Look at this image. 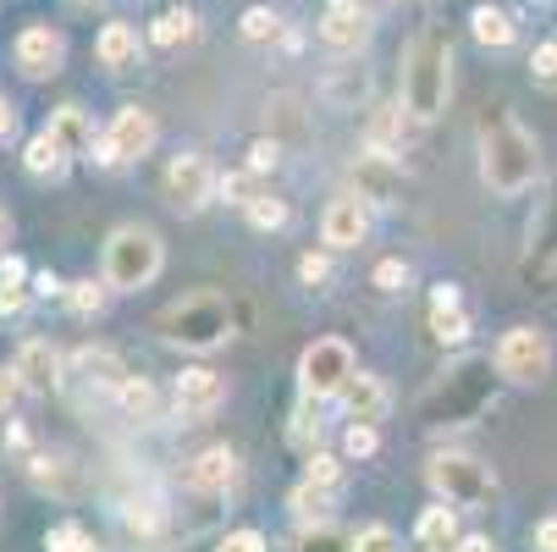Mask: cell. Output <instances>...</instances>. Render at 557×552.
Masks as SVG:
<instances>
[{
  "label": "cell",
  "instance_id": "1",
  "mask_svg": "<svg viewBox=\"0 0 557 552\" xmlns=\"http://www.w3.org/2000/svg\"><path fill=\"white\" fill-rule=\"evenodd\" d=\"M474 138H481V177H486L492 194L513 199V194H524V188L535 183V172H541V149H535L530 127H524L513 111H503V106L486 111L481 127H474Z\"/></svg>",
  "mask_w": 557,
  "mask_h": 552
},
{
  "label": "cell",
  "instance_id": "2",
  "mask_svg": "<svg viewBox=\"0 0 557 552\" xmlns=\"http://www.w3.org/2000/svg\"><path fill=\"white\" fill-rule=\"evenodd\" d=\"M447 95H453V45L442 28H425L404 56V111L414 122H431L447 111Z\"/></svg>",
  "mask_w": 557,
  "mask_h": 552
},
{
  "label": "cell",
  "instance_id": "3",
  "mask_svg": "<svg viewBox=\"0 0 557 552\" xmlns=\"http://www.w3.org/2000/svg\"><path fill=\"white\" fill-rule=\"evenodd\" d=\"M154 332H161L166 343H177V348L210 354V348H221L232 338V304L221 293H194V298L154 315Z\"/></svg>",
  "mask_w": 557,
  "mask_h": 552
},
{
  "label": "cell",
  "instance_id": "4",
  "mask_svg": "<svg viewBox=\"0 0 557 552\" xmlns=\"http://www.w3.org/2000/svg\"><path fill=\"white\" fill-rule=\"evenodd\" d=\"M161 232H149V226H116L111 232V244H106V287L111 293H138L149 287L154 277H161Z\"/></svg>",
  "mask_w": 557,
  "mask_h": 552
},
{
  "label": "cell",
  "instance_id": "5",
  "mask_svg": "<svg viewBox=\"0 0 557 552\" xmlns=\"http://www.w3.org/2000/svg\"><path fill=\"white\" fill-rule=\"evenodd\" d=\"M492 404V359H463L458 370H447V381L425 398V420L436 426H469Z\"/></svg>",
  "mask_w": 557,
  "mask_h": 552
},
{
  "label": "cell",
  "instance_id": "6",
  "mask_svg": "<svg viewBox=\"0 0 557 552\" xmlns=\"http://www.w3.org/2000/svg\"><path fill=\"white\" fill-rule=\"evenodd\" d=\"M425 476H431L436 498L453 503V508H486L497 498V476L481 458H469V453H436Z\"/></svg>",
  "mask_w": 557,
  "mask_h": 552
},
{
  "label": "cell",
  "instance_id": "7",
  "mask_svg": "<svg viewBox=\"0 0 557 552\" xmlns=\"http://www.w3.org/2000/svg\"><path fill=\"white\" fill-rule=\"evenodd\" d=\"M497 376L513 381V387H535L552 376V338L541 327H513L503 343H497Z\"/></svg>",
  "mask_w": 557,
  "mask_h": 552
},
{
  "label": "cell",
  "instance_id": "8",
  "mask_svg": "<svg viewBox=\"0 0 557 552\" xmlns=\"http://www.w3.org/2000/svg\"><path fill=\"white\" fill-rule=\"evenodd\" d=\"M354 376V348L343 338H321L309 343L298 359V381H304V398H337Z\"/></svg>",
  "mask_w": 557,
  "mask_h": 552
},
{
  "label": "cell",
  "instance_id": "9",
  "mask_svg": "<svg viewBox=\"0 0 557 552\" xmlns=\"http://www.w3.org/2000/svg\"><path fill=\"white\" fill-rule=\"evenodd\" d=\"M154 138H161V127H154V116L144 106H122L100 138V161L106 167H122V161H138V155L154 149Z\"/></svg>",
  "mask_w": 557,
  "mask_h": 552
},
{
  "label": "cell",
  "instance_id": "10",
  "mask_svg": "<svg viewBox=\"0 0 557 552\" xmlns=\"http://www.w3.org/2000/svg\"><path fill=\"white\" fill-rule=\"evenodd\" d=\"M519 277H524L530 287H546V282L557 277V183H552V194L541 199V210H535V221H530V249H524Z\"/></svg>",
  "mask_w": 557,
  "mask_h": 552
},
{
  "label": "cell",
  "instance_id": "11",
  "mask_svg": "<svg viewBox=\"0 0 557 552\" xmlns=\"http://www.w3.org/2000/svg\"><path fill=\"white\" fill-rule=\"evenodd\" d=\"M210 194H215V172H210L205 155H199V149L172 155V167H166V199H172L177 210H205Z\"/></svg>",
  "mask_w": 557,
  "mask_h": 552
},
{
  "label": "cell",
  "instance_id": "12",
  "mask_svg": "<svg viewBox=\"0 0 557 552\" xmlns=\"http://www.w3.org/2000/svg\"><path fill=\"white\" fill-rule=\"evenodd\" d=\"M12 56H17L23 77H55V72H61V61H66V39H61L50 23H34V28H23V34H17Z\"/></svg>",
  "mask_w": 557,
  "mask_h": 552
},
{
  "label": "cell",
  "instance_id": "13",
  "mask_svg": "<svg viewBox=\"0 0 557 552\" xmlns=\"http://www.w3.org/2000/svg\"><path fill=\"white\" fill-rule=\"evenodd\" d=\"M172 398H177V409H183L188 420H205V415H215V409L226 404V376H215L210 365H194V370L177 376Z\"/></svg>",
  "mask_w": 557,
  "mask_h": 552
},
{
  "label": "cell",
  "instance_id": "14",
  "mask_svg": "<svg viewBox=\"0 0 557 552\" xmlns=\"http://www.w3.org/2000/svg\"><path fill=\"white\" fill-rule=\"evenodd\" d=\"M12 370H17L23 392H55V387H61V376H66V359H61L45 338H34V343H23V348H17Z\"/></svg>",
  "mask_w": 557,
  "mask_h": 552
},
{
  "label": "cell",
  "instance_id": "15",
  "mask_svg": "<svg viewBox=\"0 0 557 552\" xmlns=\"http://www.w3.org/2000/svg\"><path fill=\"white\" fill-rule=\"evenodd\" d=\"M321 232H326V244H332V249H354V244H364V232H370V205H364L359 194L332 199L326 216H321Z\"/></svg>",
  "mask_w": 557,
  "mask_h": 552
},
{
  "label": "cell",
  "instance_id": "16",
  "mask_svg": "<svg viewBox=\"0 0 557 552\" xmlns=\"http://www.w3.org/2000/svg\"><path fill=\"white\" fill-rule=\"evenodd\" d=\"M425 327H431V338L442 343V348H458L463 338H469V309H463V298H458V287H436L431 293V304H425Z\"/></svg>",
  "mask_w": 557,
  "mask_h": 552
},
{
  "label": "cell",
  "instance_id": "17",
  "mask_svg": "<svg viewBox=\"0 0 557 552\" xmlns=\"http://www.w3.org/2000/svg\"><path fill=\"white\" fill-rule=\"evenodd\" d=\"M321 39L332 45V50H359L364 39H370V17H364V0H332L326 7V17H321Z\"/></svg>",
  "mask_w": 557,
  "mask_h": 552
},
{
  "label": "cell",
  "instance_id": "18",
  "mask_svg": "<svg viewBox=\"0 0 557 552\" xmlns=\"http://www.w3.org/2000/svg\"><path fill=\"white\" fill-rule=\"evenodd\" d=\"M337 404H343V415L348 420H359V426H375L381 415H386V404H392V392H386V381L381 376H348V387L337 392Z\"/></svg>",
  "mask_w": 557,
  "mask_h": 552
},
{
  "label": "cell",
  "instance_id": "19",
  "mask_svg": "<svg viewBox=\"0 0 557 552\" xmlns=\"http://www.w3.org/2000/svg\"><path fill=\"white\" fill-rule=\"evenodd\" d=\"M183 481H188L194 492H226V487L237 481V453H232V447H205V453L183 469Z\"/></svg>",
  "mask_w": 557,
  "mask_h": 552
},
{
  "label": "cell",
  "instance_id": "20",
  "mask_svg": "<svg viewBox=\"0 0 557 552\" xmlns=\"http://www.w3.org/2000/svg\"><path fill=\"white\" fill-rule=\"evenodd\" d=\"M66 376H77L84 387H122L127 381V370H122V359L111 348H77L66 359Z\"/></svg>",
  "mask_w": 557,
  "mask_h": 552
},
{
  "label": "cell",
  "instance_id": "21",
  "mask_svg": "<svg viewBox=\"0 0 557 552\" xmlns=\"http://www.w3.org/2000/svg\"><path fill=\"white\" fill-rule=\"evenodd\" d=\"M354 183H359V199H375V205H392L397 199V172H392V155L370 149L364 161L354 167Z\"/></svg>",
  "mask_w": 557,
  "mask_h": 552
},
{
  "label": "cell",
  "instance_id": "22",
  "mask_svg": "<svg viewBox=\"0 0 557 552\" xmlns=\"http://www.w3.org/2000/svg\"><path fill=\"white\" fill-rule=\"evenodd\" d=\"M95 56H100V66H111V72L138 66V28H133V23H106L100 39H95Z\"/></svg>",
  "mask_w": 557,
  "mask_h": 552
},
{
  "label": "cell",
  "instance_id": "23",
  "mask_svg": "<svg viewBox=\"0 0 557 552\" xmlns=\"http://www.w3.org/2000/svg\"><path fill=\"white\" fill-rule=\"evenodd\" d=\"M66 155H84V149H95V122H89V111L84 106H61L55 116H50V127H45Z\"/></svg>",
  "mask_w": 557,
  "mask_h": 552
},
{
  "label": "cell",
  "instance_id": "24",
  "mask_svg": "<svg viewBox=\"0 0 557 552\" xmlns=\"http://www.w3.org/2000/svg\"><path fill=\"white\" fill-rule=\"evenodd\" d=\"M414 536H420L425 552H447V547H458V508H453V503L425 508L420 525H414Z\"/></svg>",
  "mask_w": 557,
  "mask_h": 552
},
{
  "label": "cell",
  "instance_id": "25",
  "mask_svg": "<svg viewBox=\"0 0 557 552\" xmlns=\"http://www.w3.org/2000/svg\"><path fill=\"white\" fill-rule=\"evenodd\" d=\"M194 34H199V17H194L188 7H166L161 17L149 23V39L161 45V50H183V45H188Z\"/></svg>",
  "mask_w": 557,
  "mask_h": 552
},
{
  "label": "cell",
  "instance_id": "26",
  "mask_svg": "<svg viewBox=\"0 0 557 552\" xmlns=\"http://www.w3.org/2000/svg\"><path fill=\"white\" fill-rule=\"evenodd\" d=\"M66 161H72V155H66L50 133H34V138H28V149H23V167H28L34 177H61V172H66Z\"/></svg>",
  "mask_w": 557,
  "mask_h": 552
},
{
  "label": "cell",
  "instance_id": "27",
  "mask_svg": "<svg viewBox=\"0 0 557 552\" xmlns=\"http://www.w3.org/2000/svg\"><path fill=\"white\" fill-rule=\"evenodd\" d=\"M474 39L481 45H492V50H503V45H513V17L508 12H497V7H474Z\"/></svg>",
  "mask_w": 557,
  "mask_h": 552
},
{
  "label": "cell",
  "instance_id": "28",
  "mask_svg": "<svg viewBox=\"0 0 557 552\" xmlns=\"http://www.w3.org/2000/svg\"><path fill=\"white\" fill-rule=\"evenodd\" d=\"M45 552H100V541L84 530V525H50V536H45Z\"/></svg>",
  "mask_w": 557,
  "mask_h": 552
},
{
  "label": "cell",
  "instance_id": "29",
  "mask_svg": "<svg viewBox=\"0 0 557 552\" xmlns=\"http://www.w3.org/2000/svg\"><path fill=\"white\" fill-rule=\"evenodd\" d=\"M293 552H354V536H343V530H332V525H309V530L293 541Z\"/></svg>",
  "mask_w": 557,
  "mask_h": 552
},
{
  "label": "cell",
  "instance_id": "30",
  "mask_svg": "<svg viewBox=\"0 0 557 552\" xmlns=\"http://www.w3.org/2000/svg\"><path fill=\"white\" fill-rule=\"evenodd\" d=\"M293 508H298V519H304V525H326L332 492H326V487H314V481H304V487L293 492Z\"/></svg>",
  "mask_w": 557,
  "mask_h": 552
},
{
  "label": "cell",
  "instance_id": "31",
  "mask_svg": "<svg viewBox=\"0 0 557 552\" xmlns=\"http://www.w3.org/2000/svg\"><path fill=\"white\" fill-rule=\"evenodd\" d=\"M215 188H221V194H226L232 205H244V210H249V205H255V199L265 194V188H260V172H249V167H244V172H226V177H221Z\"/></svg>",
  "mask_w": 557,
  "mask_h": 552
},
{
  "label": "cell",
  "instance_id": "32",
  "mask_svg": "<svg viewBox=\"0 0 557 552\" xmlns=\"http://www.w3.org/2000/svg\"><path fill=\"white\" fill-rule=\"evenodd\" d=\"M116 398H122V409H127V415H138V420H144V415H154V387H149L144 376H127V381L116 387Z\"/></svg>",
  "mask_w": 557,
  "mask_h": 552
},
{
  "label": "cell",
  "instance_id": "33",
  "mask_svg": "<svg viewBox=\"0 0 557 552\" xmlns=\"http://www.w3.org/2000/svg\"><path fill=\"white\" fill-rule=\"evenodd\" d=\"M106 293H111V287L72 282V287H66V309H72V315H100V309H106Z\"/></svg>",
  "mask_w": 557,
  "mask_h": 552
},
{
  "label": "cell",
  "instance_id": "34",
  "mask_svg": "<svg viewBox=\"0 0 557 552\" xmlns=\"http://www.w3.org/2000/svg\"><path fill=\"white\" fill-rule=\"evenodd\" d=\"M276 34H282V17H276L271 7H249V12H244V39L265 45V39H276Z\"/></svg>",
  "mask_w": 557,
  "mask_h": 552
},
{
  "label": "cell",
  "instance_id": "35",
  "mask_svg": "<svg viewBox=\"0 0 557 552\" xmlns=\"http://www.w3.org/2000/svg\"><path fill=\"white\" fill-rule=\"evenodd\" d=\"M354 552H404V541H397V530H386V525H364L354 536Z\"/></svg>",
  "mask_w": 557,
  "mask_h": 552
},
{
  "label": "cell",
  "instance_id": "36",
  "mask_svg": "<svg viewBox=\"0 0 557 552\" xmlns=\"http://www.w3.org/2000/svg\"><path fill=\"white\" fill-rule=\"evenodd\" d=\"M530 77L541 89H557V39L552 45H535V56H530Z\"/></svg>",
  "mask_w": 557,
  "mask_h": 552
},
{
  "label": "cell",
  "instance_id": "37",
  "mask_svg": "<svg viewBox=\"0 0 557 552\" xmlns=\"http://www.w3.org/2000/svg\"><path fill=\"white\" fill-rule=\"evenodd\" d=\"M249 221L265 226V232H271V226H287V205H282L276 194H260V199L249 205Z\"/></svg>",
  "mask_w": 557,
  "mask_h": 552
},
{
  "label": "cell",
  "instance_id": "38",
  "mask_svg": "<svg viewBox=\"0 0 557 552\" xmlns=\"http://www.w3.org/2000/svg\"><path fill=\"white\" fill-rule=\"evenodd\" d=\"M375 447H381L375 426H359V420H354V426H348V437H343V453H348V458H370Z\"/></svg>",
  "mask_w": 557,
  "mask_h": 552
},
{
  "label": "cell",
  "instance_id": "39",
  "mask_svg": "<svg viewBox=\"0 0 557 552\" xmlns=\"http://www.w3.org/2000/svg\"><path fill=\"white\" fill-rule=\"evenodd\" d=\"M370 282H375L381 293H404V287H409V266H404V260H381Z\"/></svg>",
  "mask_w": 557,
  "mask_h": 552
},
{
  "label": "cell",
  "instance_id": "40",
  "mask_svg": "<svg viewBox=\"0 0 557 552\" xmlns=\"http://www.w3.org/2000/svg\"><path fill=\"white\" fill-rule=\"evenodd\" d=\"M337 476H343V469H337L332 453H309V476H304V481H314V487H326V492H332Z\"/></svg>",
  "mask_w": 557,
  "mask_h": 552
},
{
  "label": "cell",
  "instance_id": "41",
  "mask_svg": "<svg viewBox=\"0 0 557 552\" xmlns=\"http://www.w3.org/2000/svg\"><path fill=\"white\" fill-rule=\"evenodd\" d=\"M215 552H265V536L260 530H232Z\"/></svg>",
  "mask_w": 557,
  "mask_h": 552
},
{
  "label": "cell",
  "instance_id": "42",
  "mask_svg": "<svg viewBox=\"0 0 557 552\" xmlns=\"http://www.w3.org/2000/svg\"><path fill=\"white\" fill-rule=\"evenodd\" d=\"M28 309V287L23 282H0V315H23Z\"/></svg>",
  "mask_w": 557,
  "mask_h": 552
},
{
  "label": "cell",
  "instance_id": "43",
  "mask_svg": "<svg viewBox=\"0 0 557 552\" xmlns=\"http://www.w3.org/2000/svg\"><path fill=\"white\" fill-rule=\"evenodd\" d=\"M276 155H282V149H276V144H265V138H260V144H255V149H249V172H260V177H265V172H276Z\"/></svg>",
  "mask_w": 557,
  "mask_h": 552
},
{
  "label": "cell",
  "instance_id": "44",
  "mask_svg": "<svg viewBox=\"0 0 557 552\" xmlns=\"http://www.w3.org/2000/svg\"><path fill=\"white\" fill-rule=\"evenodd\" d=\"M298 277L314 287V282H326V277H332V266H326L321 255H304V260H298Z\"/></svg>",
  "mask_w": 557,
  "mask_h": 552
},
{
  "label": "cell",
  "instance_id": "45",
  "mask_svg": "<svg viewBox=\"0 0 557 552\" xmlns=\"http://www.w3.org/2000/svg\"><path fill=\"white\" fill-rule=\"evenodd\" d=\"M17 392H23V381H17V370H0V415H7V409L17 404Z\"/></svg>",
  "mask_w": 557,
  "mask_h": 552
},
{
  "label": "cell",
  "instance_id": "46",
  "mask_svg": "<svg viewBox=\"0 0 557 552\" xmlns=\"http://www.w3.org/2000/svg\"><path fill=\"white\" fill-rule=\"evenodd\" d=\"M535 552H557V519H541L535 525Z\"/></svg>",
  "mask_w": 557,
  "mask_h": 552
},
{
  "label": "cell",
  "instance_id": "47",
  "mask_svg": "<svg viewBox=\"0 0 557 552\" xmlns=\"http://www.w3.org/2000/svg\"><path fill=\"white\" fill-rule=\"evenodd\" d=\"M28 277V266L17 260V255H7V260H0V282H23Z\"/></svg>",
  "mask_w": 557,
  "mask_h": 552
},
{
  "label": "cell",
  "instance_id": "48",
  "mask_svg": "<svg viewBox=\"0 0 557 552\" xmlns=\"http://www.w3.org/2000/svg\"><path fill=\"white\" fill-rule=\"evenodd\" d=\"M453 552H497V547H492L486 536H458V547H453Z\"/></svg>",
  "mask_w": 557,
  "mask_h": 552
},
{
  "label": "cell",
  "instance_id": "49",
  "mask_svg": "<svg viewBox=\"0 0 557 552\" xmlns=\"http://www.w3.org/2000/svg\"><path fill=\"white\" fill-rule=\"evenodd\" d=\"M34 293H66V287H61L55 271H39V277H34Z\"/></svg>",
  "mask_w": 557,
  "mask_h": 552
},
{
  "label": "cell",
  "instance_id": "50",
  "mask_svg": "<svg viewBox=\"0 0 557 552\" xmlns=\"http://www.w3.org/2000/svg\"><path fill=\"white\" fill-rule=\"evenodd\" d=\"M12 127H17V111H12L7 100H0V138H12Z\"/></svg>",
  "mask_w": 557,
  "mask_h": 552
},
{
  "label": "cell",
  "instance_id": "51",
  "mask_svg": "<svg viewBox=\"0 0 557 552\" xmlns=\"http://www.w3.org/2000/svg\"><path fill=\"white\" fill-rule=\"evenodd\" d=\"M7 232H12V221H7V210H0V249H7Z\"/></svg>",
  "mask_w": 557,
  "mask_h": 552
},
{
  "label": "cell",
  "instance_id": "52",
  "mask_svg": "<svg viewBox=\"0 0 557 552\" xmlns=\"http://www.w3.org/2000/svg\"><path fill=\"white\" fill-rule=\"evenodd\" d=\"M77 7H89V0H77Z\"/></svg>",
  "mask_w": 557,
  "mask_h": 552
}]
</instances>
